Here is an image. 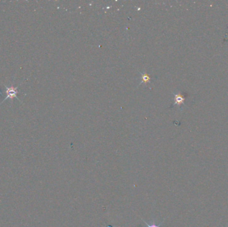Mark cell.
I'll list each match as a JSON object with an SVG mask.
<instances>
[{
	"label": "cell",
	"mask_w": 228,
	"mask_h": 227,
	"mask_svg": "<svg viewBox=\"0 0 228 227\" xmlns=\"http://www.w3.org/2000/svg\"><path fill=\"white\" fill-rule=\"evenodd\" d=\"M175 104H180L183 103L184 98H183L182 95H177L175 96Z\"/></svg>",
	"instance_id": "cell-2"
},
{
	"label": "cell",
	"mask_w": 228,
	"mask_h": 227,
	"mask_svg": "<svg viewBox=\"0 0 228 227\" xmlns=\"http://www.w3.org/2000/svg\"><path fill=\"white\" fill-rule=\"evenodd\" d=\"M5 87L6 89L7 96H6V98L3 99V101H2V103L4 102V101L6 100H7V99H11V100H12L14 98H16L19 101V102L21 103V101L19 100V99L17 97V95L18 93V89L19 87V86H18V87H14V86H10V87H7V85H5Z\"/></svg>",
	"instance_id": "cell-1"
},
{
	"label": "cell",
	"mask_w": 228,
	"mask_h": 227,
	"mask_svg": "<svg viewBox=\"0 0 228 227\" xmlns=\"http://www.w3.org/2000/svg\"><path fill=\"white\" fill-rule=\"evenodd\" d=\"M142 220H143V219H142ZM165 220H166V218H164V220L162 222H160L159 223V225H157L156 224H155V223L154 222V223H153V224H151V225H149L148 224V223L147 222H146V221H145L144 220H143V222L145 223V225H146L147 226V227H159L161 225H162V223L163 222V221H165Z\"/></svg>",
	"instance_id": "cell-4"
},
{
	"label": "cell",
	"mask_w": 228,
	"mask_h": 227,
	"mask_svg": "<svg viewBox=\"0 0 228 227\" xmlns=\"http://www.w3.org/2000/svg\"><path fill=\"white\" fill-rule=\"evenodd\" d=\"M141 80H142L141 83H143V82L147 83V82H149V81H150V78L146 73H143V75H141Z\"/></svg>",
	"instance_id": "cell-3"
}]
</instances>
